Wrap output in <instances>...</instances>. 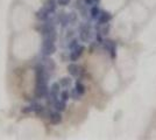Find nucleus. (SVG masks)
Listing matches in <instances>:
<instances>
[{
  "label": "nucleus",
  "instance_id": "f257e3e1",
  "mask_svg": "<svg viewBox=\"0 0 156 140\" xmlns=\"http://www.w3.org/2000/svg\"><path fill=\"white\" fill-rule=\"evenodd\" d=\"M41 34L43 39H50L56 41L57 39V31L54 22H44L41 25Z\"/></svg>",
  "mask_w": 156,
  "mask_h": 140
},
{
  "label": "nucleus",
  "instance_id": "f03ea898",
  "mask_svg": "<svg viewBox=\"0 0 156 140\" xmlns=\"http://www.w3.org/2000/svg\"><path fill=\"white\" fill-rule=\"evenodd\" d=\"M57 48L55 45V41L50 39H43L42 42V55L43 56H51L52 54L56 53Z\"/></svg>",
  "mask_w": 156,
  "mask_h": 140
},
{
  "label": "nucleus",
  "instance_id": "7ed1b4c3",
  "mask_svg": "<svg viewBox=\"0 0 156 140\" xmlns=\"http://www.w3.org/2000/svg\"><path fill=\"white\" fill-rule=\"evenodd\" d=\"M61 84L58 82H54L50 88H49V93H48V97H49V100L48 103H52L55 104V102L57 99H59V95H61Z\"/></svg>",
  "mask_w": 156,
  "mask_h": 140
},
{
  "label": "nucleus",
  "instance_id": "20e7f679",
  "mask_svg": "<svg viewBox=\"0 0 156 140\" xmlns=\"http://www.w3.org/2000/svg\"><path fill=\"white\" fill-rule=\"evenodd\" d=\"M79 39L83 41V42H89L90 39H91V28H90V25L86 23V22H83L79 25Z\"/></svg>",
  "mask_w": 156,
  "mask_h": 140
},
{
  "label": "nucleus",
  "instance_id": "39448f33",
  "mask_svg": "<svg viewBox=\"0 0 156 140\" xmlns=\"http://www.w3.org/2000/svg\"><path fill=\"white\" fill-rule=\"evenodd\" d=\"M85 52V47L83 45H78L75 49H72L70 50V54H69V60L72 61V62H75V61H77L82 55L83 53Z\"/></svg>",
  "mask_w": 156,
  "mask_h": 140
},
{
  "label": "nucleus",
  "instance_id": "423d86ee",
  "mask_svg": "<svg viewBox=\"0 0 156 140\" xmlns=\"http://www.w3.org/2000/svg\"><path fill=\"white\" fill-rule=\"evenodd\" d=\"M49 93V87L48 84H40L35 87V97L36 98H44Z\"/></svg>",
  "mask_w": 156,
  "mask_h": 140
},
{
  "label": "nucleus",
  "instance_id": "0eeeda50",
  "mask_svg": "<svg viewBox=\"0 0 156 140\" xmlns=\"http://www.w3.org/2000/svg\"><path fill=\"white\" fill-rule=\"evenodd\" d=\"M48 119H49V123L51 124V125H58L62 123V114L59 111L57 110H55V111H51V112H49L48 113Z\"/></svg>",
  "mask_w": 156,
  "mask_h": 140
},
{
  "label": "nucleus",
  "instance_id": "6e6552de",
  "mask_svg": "<svg viewBox=\"0 0 156 140\" xmlns=\"http://www.w3.org/2000/svg\"><path fill=\"white\" fill-rule=\"evenodd\" d=\"M44 68L47 69V71L50 74V73H54L55 71V69H56V63H55V61L50 59V56H44L43 57V61L41 62Z\"/></svg>",
  "mask_w": 156,
  "mask_h": 140
},
{
  "label": "nucleus",
  "instance_id": "1a4fd4ad",
  "mask_svg": "<svg viewBox=\"0 0 156 140\" xmlns=\"http://www.w3.org/2000/svg\"><path fill=\"white\" fill-rule=\"evenodd\" d=\"M104 47L105 49L111 54V57L114 59L115 57V52H117V45H115V42L112 40H105Z\"/></svg>",
  "mask_w": 156,
  "mask_h": 140
},
{
  "label": "nucleus",
  "instance_id": "9d476101",
  "mask_svg": "<svg viewBox=\"0 0 156 140\" xmlns=\"http://www.w3.org/2000/svg\"><path fill=\"white\" fill-rule=\"evenodd\" d=\"M68 73H69V75L70 76H72V77H77V76H79L80 75V73H82V68L79 67L78 64H76L75 62H72V63H70L69 66H68Z\"/></svg>",
  "mask_w": 156,
  "mask_h": 140
},
{
  "label": "nucleus",
  "instance_id": "9b49d317",
  "mask_svg": "<svg viewBox=\"0 0 156 140\" xmlns=\"http://www.w3.org/2000/svg\"><path fill=\"white\" fill-rule=\"evenodd\" d=\"M112 19V14L106 11H101L99 16H98V25H107Z\"/></svg>",
  "mask_w": 156,
  "mask_h": 140
},
{
  "label": "nucleus",
  "instance_id": "f8f14e48",
  "mask_svg": "<svg viewBox=\"0 0 156 140\" xmlns=\"http://www.w3.org/2000/svg\"><path fill=\"white\" fill-rule=\"evenodd\" d=\"M35 15H36V18L40 21H48L49 20V16H50V13L48 12V9H47L46 7L43 6L42 8H40V9L36 11Z\"/></svg>",
  "mask_w": 156,
  "mask_h": 140
},
{
  "label": "nucleus",
  "instance_id": "ddd939ff",
  "mask_svg": "<svg viewBox=\"0 0 156 140\" xmlns=\"http://www.w3.org/2000/svg\"><path fill=\"white\" fill-rule=\"evenodd\" d=\"M57 21L58 23L62 27H66L69 23H70V20H69V14L65 13V12H61L57 16Z\"/></svg>",
  "mask_w": 156,
  "mask_h": 140
},
{
  "label": "nucleus",
  "instance_id": "4468645a",
  "mask_svg": "<svg viewBox=\"0 0 156 140\" xmlns=\"http://www.w3.org/2000/svg\"><path fill=\"white\" fill-rule=\"evenodd\" d=\"M44 7L48 9V12L50 14L54 13L56 11V7H57V1H55V0H46Z\"/></svg>",
  "mask_w": 156,
  "mask_h": 140
},
{
  "label": "nucleus",
  "instance_id": "2eb2a0df",
  "mask_svg": "<svg viewBox=\"0 0 156 140\" xmlns=\"http://www.w3.org/2000/svg\"><path fill=\"white\" fill-rule=\"evenodd\" d=\"M54 107H55V110H57L59 112H63L66 109V102L63 99H57L54 104Z\"/></svg>",
  "mask_w": 156,
  "mask_h": 140
},
{
  "label": "nucleus",
  "instance_id": "dca6fc26",
  "mask_svg": "<svg viewBox=\"0 0 156 140\" xmlns=\"http://www.w3.org/2000/svg\"><path fill=\"white\" fill-rule=\"evenodd\" d=\"M34 112L37 114V116L43 117L44 113H46L44 106H43V105H41V104H39V103H34Z\"/></svg>",
  "mask_w": 156,
  "mask_h": 140
},
{
  "label": "nucleus",
  "instance_id": "f3484780",
  "mask_svg": "<svg viewBox=\"0 0 156 140\" xmlns=\"http://www.w3.org/2000/svg\"><path fill=\"white\" fill-rule=\"evenodd\" d=\"M100 8L97 6V5H94V6H92L90 8V16H91V19H98V16H99V14H100Z\"/></svg>",
  "mask_w": 156,
  "mask_h": 140
},
{
  "label": "nucleus",
  "instance_id": "a211bd4d",
  "mask_svg": "<svg viewBox=\"0 0 156 140\" xmlns=\"http://www.w3.org/2000/svg\"><path fill=\"white\" fill-rule=\"evenodd\" d=\"M58 83L61 84V87L62 88L66 89V88H69L72 84V80L70 78V77H62V78L59 80Z\"/></svg>",
  "mask_w": 156,
  "mask_h": 140
},
{
  "label": "nucleus",
  "instance_id": "6ab92c4d",
  "mask_svg": "<svg viewBox=\"0 0 156 140\" xmlns=\"http://www.w3.org/2000/svg\"><path fill=\"white\" fill-rule=\"evenodd\" d=\"M75 89H76V91H77L80 96H83L85 93V85L80 82V81H77L76 82V84H75Z\"/></svg>",
  "mask_w": 156,
  "mask_h": 140
},
{
  "label": "nucleus",
  "instance_id": "aec40b11",
  "mask_svg": "<svg viewBox=\"0 0 156 140\" xmlns=\"http://www.w3.org/2000/svg\"><path fill=\"white\" fill-rule=\"evenodd\" d=\"M59 97H61V99H63V100H66L69 99L71 96H70V92L68 91V90H63V91H61V95H59Z\"/></svg>",
  "mask_w": 156,
  "mask_h": 140
},
{
  "label": "nucleus",
  "instance_id": "412c9836",
  "mask_svg": "<svg viewBox=\"0 0 156 140\" xmlns=\"http://www.w3.org/2000/svg\"><path fill=\"white\" fill-rule=\"evenodd\" d=\"M78 45H79V43H78L77 39H72V40L68 43V48H69V50H72V49H75Z\"/></svg>",
  "mask_w": 156,
  "mask_h": 140
},
{
  "label": "nucleus",
  "instance_id": "4be33fe9",
  "mask_svg": "<svg viewBox=\"0 0 156 140\" xmlns=\"http://www.w3.org/2000/svg\"><path fill=\"white\" fill-rule=\"evenodd\" d=\"M29 112H34V103L30 104L29 106H26L25 109H22V113H29Z\"/></svg>",
  "mask_w": 156,
  "mask_h": 140
},
{
  "label": "nucleus",
  "instance_id": "5701e85b",
  "mask_svg": "<svg viewBox=\"0 0 156 140\" xmlns=\"http://www.w3.org/2000/svg\"><path fill=\"white\" fill-rule=\"evenodd\" d=\"M69 20H70V23H75L77 21V14L75 13V12L69 13Z\"/></svg>",
  "mask_w": 156,
  "mask_h": 140
},
{
  "label": "nucleus",
  "instance_id": "b1692460",
  "mask_svg": "<svg viewBox=\"0 0 156 140\" xmlns=\"http://www.w3.org/2000/svg\"><path fill=\"white\" fill-rule=\"evenodd\" d=\"M70 96H71L72 99H75V100H78L79 98H80V95L76 91V89H73V90H72L71 93H70Z\"/></svg>",
  "mask_w": 156,
  "mask_h": 140
},
{
  "label": "nucleus",
  "instance_id": "393cba45",
  "mask_svg": "<svg viewBox=\"0 0 156 140\" xmlns=\"http://www.w3.org/2000/svg\"><path fill=\"white\" fill-rule=\"evenodd\" d=\"M96 40H97L98 43H104V39H103V35H101L100 32L96 33Z\"/></svg>",
  "mask_w": 156,
  "mask_h": 140
},
{
  "label": "nucleus",
  "instance_id": "a878e982",
  "mask_svg": "<svg viewBox=\"0 0 156 140\" xmlns=\"http://www.w3.org/2000/svg\"><path fill=\"white\" fill-rule=\"evenodd\" d=\"M71 0H57V4L59 6H68Z\"/></svg>",
  "mask_w": 156,
  "mask_h": 140
},
{
  "label": "nucleus",
  "instance_id": "bb28decb",
  "mask_svg": "<svg viewBox=\"0 0 156 140\" xmlns=\"http://www.w3.org/2000/svg\"><path fill=\"white\" fill-rule=\"evenodd\" d=\"M84 1L87 6H90V5H93V4H94V1H93V0H84Z\"/></svg>",
  "mask_w": 156,
  "mask_h": 140
},
{
  "label": "nucleus",
  "instance_id": "cd10ccee",
  "mask_svg": "<svg viewBox=\"0 0 156 140\" xmlns=\"http://www.w3.org/2000/svg\"><path fill=\"white\" fill-rule=\"evenodd\" d=\"M93 1H94V4H98V2H99V0H93Z\"/></svg>",
  "mask_w": 156,
  "mask_h": 140
}]
</instances>
